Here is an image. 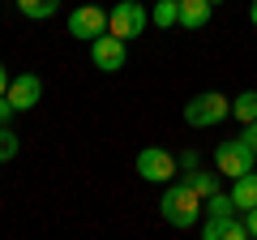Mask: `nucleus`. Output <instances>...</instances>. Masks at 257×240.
<instances>
[{"mask_svg":"<svg viewBox=\"0 0 257 240\" xmlns=\"http://www.w3.org/2000/svg\"><path fill=\"white\" fill-rule=\"evenodd\" d=\"M159 210H163V219L172 223V227H193V223L202 219V197L193 193L189 180H180V185H167L163 189V202H159Z\"/></svg>","mask_w":257,"mask_h":240,"instance_id":"1","label":"nucleus"},{"mask_svg":"<svg viewBox=\"0 0 257 240\" xmlns=\"http://www.w3.org/2000/svg\"><path fill=\"white\" fill-rule=\"evenodd\" d=\"M231 116V99H223L219 90H206V94H193L189 103H184V125H193V129H210V125H219V120Z\"/></svg>","mask_w":257,"mask_h":240,"instance_id":"2","label":"nucleus"},{"mask_svg":"<svg viewBox=\"0 0 257 240\" xmlns=\"http://www.w3.org/2000/svg\"><path fill=\"white\" fill-rule=\"evenodd\" d=\"M253 163H257V155L248 150V142L244 138H231V142H223L219 150H214V167H219L223 176H244V172H253Z\"/></svg>","mask_w":257,"mask_h":240,"instance_id":"3","label":"nucleus"},{"mask_svg":"<svg viewBox=\"0 0 257 240\" xmlns=\"http://www.w3.org/2000/svg\"><path fill=\"white\" fill-rule=\"evenodd\" d=\"M107 30L116 39H138L142 30H146V5H138V0H120L116 9H111V18H107Z\"/></svg>","mask_w":257,"mask_h":240,"instance_id":"4","label":"nucleus"},{"mask_svg":"<svg viewBox=\"0 0 257 240\" xmlns=\"http://www.w3.org/2000/svg\"><path fill=\"white\" fill-rule=\"evenodd\" d=\"M90 60H94V69H99V73H120V69H124V60H128L124 39H116L111 30H107V35H99V39H90Z\"/></svg>","mask_w":257,"mask_h":240,"instance_id":"5","label":"nucleus"},{"mask_svg":"<svg viewBox=\"0 0 257 240\" xmlns=\"http://www.w3.org/2000/svg\"><path fill=\"white\" fill-rule=\"evenodd\" d=\"M138 176H142V180H150V185H172L176 159L167 155V150H159V146H146L138 155Z\"/></svg>","mask_w":257,"mask_h":240,"instance_id":"6","label":"nucleus"},{"mask_svg":"<svg viewBox=\"0 0 257 240\" xmlns=\"http://www.w3.org/2000/svg\"><path fill=\"white\" fill-rule=\"evenodd\" d=\"M69 35L73 39H99L107 35V13L99 5H82V9L69 13Z\"/></svg>","mask_w":257,"mask_h":240,"instance_id":"7","label":"nucleus"},{"mask_svg":"<svg viewBox=\"0 0 257 240\" xmlns=\"http://www.w3.org/2000/svg\"><path fill=\"white\" fill-rule=\"evenodd\" d=\"M39 99H43V82H39L35 73H18L9 82V103L18 111H30V107H39Z\"/></svg>","mask_w":257,"mask_h":240,"instance_id":"8","label":"nucleus"},{"mask_svg":"<svg viewBox=\"0 0 257 240\" xmlns=\"http://www.w3.org/2000/svg\"><path fill=\"white\" fill-rule=\"evenodd\" d=\"M231 202H236V210H240V214L257 206V172L236 176V185H231Z\"/></svg>","mask_w":257,"mask_h":240,"instance_id":"9","label":"nucleus"},{"mask_svg":"<svg viewBox=\"0 0 257 240\" xmlns=\"http://www.w3.org/2000/svg\"><path fill=\"white\" fill-rule=\"evenodd\" d=\"M210 13H214L210 0H180V26H189V30H202L210 22Z\"/></svg>","mask_w":257,"mask_h":240,"instance_id":"10","label":"nucleus"},{"mask_svg":"<svg viewBox=\"0 0 257 240\" xmlns=\"http://www.w3.org/2000/svg\"><path fill=\"white\" fill-rule=\"evenodd\" d=\"M184 180L193 185V193L202 197V202H206V197H214V193H219V176H214V172H197V167H193V172L184 176Z\"/></svg>","mask_w":257,"mask_h":240,"instance_id":"11","label":"nucleus"},{"mask_svg":"<svg viewBox=\"0 0 257 240\" xmlns=\"http://www.w3.org/2000/svg\"><path fill=\"white\" fill-rule=\"evenodd\" d=\"M18 9H22V18L43 22V18H52V13L60 9V0H18Z\"/></svg>","mask_w":257,"mask_h":240,"instance_id":"12","label":"nucleus"},{"mask_svg":"<svg viewBox=\"0 0 257 240\" xmlns=\"http://www.w3.org/2000/svg\"><path fill=\"white\" fill-rule=\"evenodd\" d=\"M231 116H236L240 125H248V120H257V90H244L240 99H231Z\"/></svg>","mask_w":257,"mask_h":240,"instance_id":"13","label":"nucleus"},{"mask_svg":"<svg viewBox=\"0 0 257 240\" xmlns=\"http://www.w3.org/2000/svg\"><path fill=\"white\" fill-rule=\"evenodd\" d=\"M176 22H180V0H159V9H155V26L172 30Z\"/></svg>","mask_w":257,"mask_h":240,"instance_id":"14","label":"nucleus"},{"mask_svg":"<svg viewBox=\"0 0 257 240\" xmlns=\"http://www.w3.org/2000/svg\"><path fill=\"white\" fill-rule=\"evenodd\" d=\"M206 214L227 219V214H240V210H236V202H231V193H214V197H206Z\"/></svg>","mask_w":257,"mask_h":240,"instance_id":"15","label":"nucleus"},{"mask_svg":"<svg viewBox=\"0 0 257 240\" xmlns=\"http://www.w3.org/2000/svg\"><path fill=\"white\" fill-rule=\"evenodd\" d=\"M18 146H22V142H18V133L0 125V163H9V159L18 155Z\"/></svg>","mask_w":257,"mask_h":240,"instance_id":"16","label":"nucleus"},{"mask_svg":"<svg viewBox=\"0 0 257 240\" xmlns=\"http://www.w3.org/2000/svg\"><path fill=\"white\" fill-rule=\"evenodd\" d=\"M223 240H248V223H240L236 214H231V219L223 223Z\"/></svg>","mask_w":257,"mask_h":240,"instance_id":"17","label":"nucleus"},{"mask_svg":"<svg viewBox=\"0 0 257 240\" xmlns=\"http://www.w3.org/2000/svg\"><path fill=\"white\" fill-rule=\"evenodd\" d=\"M240 138H244V142H248V150H253V155H257V120H248V125H244V133H240Z\"/></svg>","mask_w":257,"mask_h":240,"instance_id":"18","label":"nucleus"},{"mask_svg":"<svg viewBox=\"0 0 257 240\" xmlns=\"http://www.w3.org/2000/svg\"><path fill=\"white\" fill-rule=\"evenodd\" d=\"M13 111H18V107L9 103V94H0V125H9V116H13Z\"/></svg>","mask_w":257,"mask_h":240,"instance_id":"19","label":"nucleus"},{"mask_svg":"<svg viewBox=\"0 0 257 240\" xmlns=\"http://www.w3.org/2000/svg\"><path fill=\"white\" fill-rule=\"evenodd\" d=\"M244 223H248V236L257 240V206H253V210H244Z\"/></svg>","mask_w":257,"mask_h":240,"instance_id":"20","label":"nucleus"},{"mask_svg":"<svg viewBox=\"0 0 257 240\" xmlns=\"http://www.w3.org/2000/svg\"><path fill=\"white\" fill-rule=\"evenodd\" d=\"M180 167H184V172H193V167H197V155H193V150H184V155H180Z\"/></svg>","mask_w":257,"mask_h":240,"instance_id":"21","label":"nucleus"},{"mask_svg":"<svg viewBox=\"0 0 257 240\" xmlns=\"http://www.w3.org/2000/svg\"><path fill=\"white\" fill-rule=\"evenodd\" d=\"M9 82H13V77L5 73V65H0V94H9Z\"/></svg>","mask_w":257,"mask_h":240,"instance_id":"22","label":"nucleus"},{"mask_svg":"<svg viewBox=\"0 0 257 240\" xmlns=\"http://www.w3.org/2000/svg\"><path fill=\"white\" fill-rule=\"evenodd\" d=\"M248 18H253V26H257V0H253V9H248Z\"/></svg>","mask_w":257,"mask_h":240,"instance_id":"23","label":"nucleus"}]
</instances>
